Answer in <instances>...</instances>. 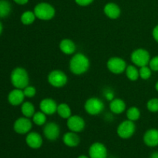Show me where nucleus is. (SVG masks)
Listing matches in <instances>:
<instances>
[{
  "mask_svg": "<svg viewBox=\"0 0 158 158\" xmlns=\"http://www.w3.org/2000/svg\"><path fill=\"white\" fill-rule=\"evenodd\" d=\"M89 60L86 55L82 52L74 54L69 61V70L75 75H83L89 68Z\"/></svg>",
  "mask_w": 158,
  "mask_h": 158,
  "instance_id": "f257e3e1",
  "label": "nucleus"
},
{
  "mask_svg": "<svg viewBox=\"0 0 158 158\" xmlns=\"http://www.w3.org/2000/svg\"><path fill=\"white\" fill-rule=\"evenodd\" d=\"M11 83L16 89H23L29 86V77L27 71L23 67H16L11 73Z\"/></svg>",
  "mask_w": 158,
  "mask_h": 158,
  "instance_id": "f03ea898",
  "label": "nucleus"
},
{
  "mask_svg": "<svg viewBox=\"0 0 158 158\" xmlns=\"http://www.w3.org/2000/svg\"><path fill=\"white\" fill-rule=\"evenodd\" d=\"M33 12L37 19L43 21L52 19L56 14L53 6L46 2H40L37 4L34 8Z\"/></svg>",
  "mask_w": 158,
  "mask_h": 158,
  "instance_id": "7ed1b4c3",
  "label": "nucleus"
},
{
  "mask_svg": "<svg viewBox=\"0 0 158 158\" xmlns=\"http://www.w3.org/2000/svg\"><path fill=\"white\" fill-rule=\"evenodd\" d=\"M104 103L100 99L97 97H90L84 104L85 111L91 116H96L101 114L104 110Z\"/></svg>",
  "mask_w": 158,
  "mask_h": 158,
  "instance_id": "20e7f679",
  "label": "nucleus"
},
{
  "mask_svg": "<svg viewBox=\"0 0 158 158\" xmlns=\"http://www.w3.org/2000/svg\"><path fill=\"white\" fill-rule=\"evenodd\" d=\"M131 59L132 63L136 66H139V67L148 66L151 60L149 52L142 48H139L133 51Z\"/></svg>",
  "mask_w": 158,
  "mask_h": 158,
  "instance_id": "39448f33",
  "label": "nucleus"
},
{
  "mask_svg": "<svg viewBox=\"0 0 158 158\" xmlns=\"http://www.w3.org/2000/svg\"><path fill=\"white\" fill-rule=\"evenodd\" d=\"M47 80L52 86L56 88H61L66 85L68 82V77L63 71L55 69L49 73Z\"/></svg>",
  "mask_w": 158,
  "mask_h": 158,
  "instance_id": "423d86ee",
  "label": "nucleus"
},
{
  "mask_svg": "<svg viewBox=\"0 0 158 158\" xmlns=\"http://www.w3.org/2000/svg\"><path fill=\"white\" fill-rule=\"evenodd\" d=\"M136 125L134 121L130 120H124L119 124L117 129V135L122 139H129L134 134Z\"/></svg>",
  "mask_w": 158,
  "mask_h": 158,
  "instance_id": "0eeeda50",
  "label": "nucleus"
},
{
  "mask_svg": "<svg viewBox=\"0 0 158 158\" xmlns=\"http://www.w3.org/2000/svg\"><path fill=\"white\" fill-rule=\"evenodd\" d=\"M106 66L107 69L110 73L114 74H121L126 70L127 63L123 59L120 57H111L108 60L106 63Z\"/></svg>",
  "mask_w": 158,
  "mask_h": 158,
  "instance_id": "6e6552de",
  "label": "nucleus"
},
{
  "mask_svg": "<svg viewBox=\"0 0 158 158\" xmlns=\"http://www.w3.org/2000/svg\"><path fill=\"white\" fill-rule=\"evenodd\" d=\"M32 127V122L28 117H23L17 119L13 125V129L19 134H29Z\"/></svg>",
  "mask_w": 158,
  "mask_h": 158,
  "instance_id": "1a4fd4ad",
  "label": "nucleus"
},
{
  "mask_svg": "<svg viewBox=\"0 0 158 158\" xmlns=\"http://www.w3.org/2000/svg\"><path fill=\"white\" fill-rule=\"evenodd\" d=\"M43 134L47 140L53 141L58 139L60 134V126L55 122H49L45 124Z\"/></svg>",
  "mask_w": 158,
  "mask_h": 158,
  "instance_id": "9d476101",
  "label": "nucleus"
},
{
  "mask_svg": "<svg viewBox=\"0 0 158 158\" xmlns=\"http://www.w3.org/2000/svg\"><path fill=\"white\" fill-rule=\"evenodd\" d=\"M66 125L70 131L79 133L84 130L86 123L83 117H81L80 116L72 115L69 119H67Z\"/></svg>",
  "mask_w": 158,
  "mask_h": 158,
  "instance_id": "9b49d317",
  "label": "nucleus"
},
{
  "mask_svg": "<svg viewBox=\"0 0 158 158\" xmlns=\"http://www.w3.org/2000/svg\"><path fill=\"white\" fill-rule=\"evenodd\" d=\"M89 155L90 158H106L107 150L104 144L96 142L89 147Z\"/></svg>",
  "mask_w": 158,
  "mask_h": 158,
  "instance_id": "f8f14e48",
  "label": "nucleus"
},
{
  "mask_svg": "<svg viewBox=\"0 0 158 158\" xmlns=\"http://www.w3.org/2000/svg\"><path fill=\"white\" fill-rule=\"evenodd\" d=\"M57 106L56 102L51 98H45L40 101V109L42 112L46 115H52L56 113Z\"/></svg>",
  "mask_w": 158,
  "mask_h": 158,
  "instance_id": "ddd939ff",
  "label": "nucleus"
},
{
  "mask_svg": "<svg viewBox=\"0 0 158 158\" xmlns=\"http://www.w3.org/2000/svg\"><path fill=\"white\" fill-rule=\"evenodd\" d=\"M26 142L28 146L32 149H39L43 145V138L39 133L29 132L26 137Z\"/></svg>",
  "mask_w": 158,
  "mask_h": 158,
  "instance_id": "4468645a",
  "label": "nucleus"
},
{
  "mask_svg": "<svg viewBox=\"0 0 158 158\" xmlns=\"http://www.w3.org/2000/svg\"><path fill=\"white\" fill-rule=\"evenodd\" d=\"M25 97H25L23 89L15 88L9 94L8 101L12 106H19L23 103Z\"/></svg>",
  "mask_w": 158,
  "mask_h": 158,
  "instance_id": "2eb2a0df",
  "label": "nucleus"
},
{
  "mask_svg": "<svg viewBox=\"0 0 158 158\" xmlns=\"http://www.w3.org/2000/svg\"><path fill=\"white\" fill-rule=\"evenodd\" d=\"M105 15L110 19H117L120 17L121 11L118 5L114 2H109L104 6L103 9Z\"/></svg>",
  "mask_w": 158,
  "mask_h": 158,
  "instance_id": "dca6fc26",
  "label": "nucleus"
},
{
  "mask_svg": "<svg viewBox=\"0 0 158 158\" xmlns=\"http://www.w3.org/2000/svg\"><path fill=\"white\" fill-rule=\"evenodd\" d=\"M143 142L148 147H156L158 145V130L150 129L143 135Z\"/></svg>",
  "mask_w": 158,
  "mask_h": 158,
  "instance_id": "f3484780",
  "label": "nucleus"
},
{
  "mask_svg": "<svg viewBox=\"0 0 158 158\" xmlns=\"http://www.w3.org/2000/svg\"><path fill=\"white\" fill-rule=\"evenodd\" d=\"M63 141L66 146L69 148H76L80 144V138L77 133L69 131L63 135Z\"/></svg>",
  "mask_w": 158,
  "mask_h": 158,
  "instance_id": "a211bd4d",
  "label": "nucleus"
},
{
  "mask_svg": "<svg viewBox=\"0 0 158 158\" xmlns=\"http://www.w3.org/2000/svg\"><path fill=\"white\" fill-rule=\"evenodd\" d=\"M59 47L61 52L66 55H73L77 49L75 43L69 39H64L61 40Z\"/></svg>",
  "mask_w": 158,
  "mask_h": 158,
  "instance_id": "6ab92c4d",
  "label": "nucleus"
},
{
  "mask_svg": "<svg viewBox=\"0 0 158 158\" xmlns=\"http://www.w3.org/2000/svg\"><path fill=\"white\" fill-rule=\"evenodd\" d=\"M110 109L112 113L115 114H120L126 110V103L120 98H114L110 103Z\"/></svg>",
  "mask_w": 158,
  "mask_h": 158,
  "instance_id": "aec40b11",
  "label": "nucleus"
},
{
  "mask_svg": "<svg viewBox=\"0 0 158 158\" xmlns=\"http://www.w3.org/2000/svg\"><path fill=\"white\" fill-rule=\"evenodd\" d=\"M21 112L24 117L32 118L35 113V106L31 102H23L21 106Z\"/></svg>",
  "mask_w": 158,
  "mask_h": 158,
  "instance_id": "412c9836",
  "label": "nucleus"
},
{
  "mask_svg": "<svg viewBox=\"0 0 158 158\" xmlns=\"http://www.w3.org/2000/svg\"><path fill=\"white\" fill-rule=\"evenodd\" d=\"M56 113L61 118L69 119L72 116V111L67 103H62L57 106Z\"/></svg>",
  "mask_w": 158,
  "mask_h": 158,
  "instance_id": "4be33fe9",
  "label": "nucleus"
},
{
  "mask_svg": "<svg viewBox=\"0 0 158 158\" xmlns=\"http://www.w3.org/2000/svg\"><path fill=\"white\" fill-rule=\"evenodd\" d=\"M125 73H126L127 79H129L131 81H137L140 77L139 70L136 67L135 65L134 66V65H129V66H127Z\"/></svg>",
  "mask_w": 158,
  "mask_h": 158,
  "instance_id": "5701e85b",
  "label": "nucleus"
},
{
  "mask_svg": "<svg viewBox=\"0 0 158 158\" xmlns=\"http://www.w3.org/2000/svg\"><path fill=\"white\" fill-rule=\"evenodd\" d=\"M35 19H36V16L34 12H32V11H26L21 15L22 23L26 26L32 24L35 22Z\"/></svg>",
  "mask_w": 158,
  "mask_h": 158,
  "instance_id": "b1692460",
  "label": "nucleus"
},
{
  "mask_svg": "<svg viewBox=\"0 0 158 158\" xmlns=\"http://www.w3.org/2000/svg\"><path fill=\"white\" fill-rule=\"evenodd\" d=\"M12 7L7 0H0V18H6L10 14Z\"/></svg>",
  "mask_w": 158,
  "mask_h": 158,
  "instance_id": "393cba45",
  "label": "nucleus"
},
{
  "mask_svg": "<svg viewBox=\"0 0 158 158\" xmlns=\"http://www.w3.org/2000/svg\"><path fill=\"white\" fill-rule=\"evenodd\" d=\"M127 118L131 121H137L140 117V111L137 106H131L127 110Z\"/></svg>",
  "mask_w": 158,
  "mask_h": 158,
  "instance_id": "a878e982",
  "label": "nucleus"
},
{
  "mask_svg": "<svg viewBox=\"0 0 158 158\" xmlns=\"http://www.w3.org/2000/svg\"><path fill=\"white\" fill-rule=\"evenodd\" d=\"M32 118V122L35 123L37 126H43L46 123V114H45L44 113L42 112L41 110L39 111V112H35Z\"/></svg>",
  "mask_w": 158,
  "mask_h": 158,
  "instance_id": "bb28decb",
  "label": "nucleus"
},
{
  "mask_svg": "<svg viewBox=\"0 0 158 158\" xmlns=\"http://www.w3.org/2000/svg\"><path fill=\"white\" fill-rule=\"evenodd\" d=\"M139 74H140V77L141 79L144 80H148L151 77V69L148 66H142L139 70Z\"/></svg>",
  "mask_w": 158,
  "mask_h": 158,
  "instance_id": "cd10ccee",
  "label": "nucleus"
},
{
  "mask_svg": "<svg viewBox=\"0 0 158 158\" xmlns=\"http://www.w3.org/2000/svg\"><path fill=\"white\" fill-rule=\"evenodd\" d=\"M147 107L148 110L151 112H158V99L154 98L150 100L147 103Z\"/></svg>",
  "mask_w": 158,
  "mask_h": 158,
  "instance_id": "c85d7f7f",
  "label": "nucleus"
},
{
  "mask_svg": "<svg viewBox=\"0 0 158 158\" xmlns=\"http://www.w3.org/2000/svg\"><path fill=\"white\" fill-rule=\"evenodd\" d=\"M23 90L25 97H28V98H32L36 94V89L34 86H29V85L25 87Z\"/></svg>",
  "mask_w": 158,
  "mask_h": 158,
  "instance_id": "c756f323",
  "label": "nucleus"
},
{
  "mask_svg": "<svg viewBox=\"0 0 158 158\" xmlns=\"http://www.w3.org/2000/svg\"><path fill=\"white\" fill-rule=\"evenodd\" d=\"M149 66L151 70L158 71V56L154 57V58H152L150 60Z\"/></svg>",
  "mask_w": 158,
  "mask_h": 158,
  "instance_id": "7c9ffc66",
  "label": "nucleus"
},
{
  "mask_svg": "<svg viewBox=\"0 0 158 158\" xmlns=\"http://www.w3.org/2000/svg\"><path fill=\"white\" fill-rule=\"evenodd\" d=\"M104 97L107 100H113L114 99V93L111 89H106L104 91Z\"/></svg>",
  "mask_w": 158,
  "mask_h": 158,
  "instance_id": "2f4dec72",
  "label": "nucleus"
},
{
  "mask_svg": "<svg viewBox=\"0 0 158 158\" xmlns=\"http://www.w3.org/2000/svg\"><path fill=\"white\" fill-rule=\"evenodd\" d=\"M76 3L80 6H87L94 2V0H75Z\"/></svg>",
  "mask_w": 158,
  "mask_h": 158,
  "instance_id": "473e14b6",
  "label": "nucleus"
},
{
  "mask_svg": "<svg viewBox=\"0 0 158 158\" xmlns=\"http://www.w3.org/2000/svg\"><path fill=\"white\" fill-rule=\"evenodd\" d=\"M153 37L158 43V25L153 29Z\"/></svg>",
  "mask_w": 158,
  "mask_h": 158,
  "instance_id": "72a5a7b5",
  "label": "nucleus"
},
{
  "mask_svg": "<svg viewBox=\"0 0 158 158\" xmlns=\"http://www.w3.org/2000/svg\"><path fill=\"white\" fill-rule=\"evenodd\" d=\"M13 1L19 5H26V3H28L29 0H13Z\"/></svg>",
  "mask_w": 158,
  "mask_h": 158,
  "instance_id": "f704fd0d",
  "label": "nucleus"
},
{
  "mask_svg": "<svg viewBox=\"0 0 158 158\" xmlns=\"http://www.w3.org/2000/svg\"><path fill=\"white\" fill-rule=\"evenodd\" d=\"M151 158H158V152H154L151 154Z\"/></svg>",
  "mask_w": 158,
  "mask_h": 158,
  "instance_id": "c9c22d12",
  "label": "nucleus"
},
{
  "mask_svg": "<svg viewBox=\"0 0 158 158\" xmlns=\"http://www.w3.org/2000/svg\"><path fill=\"white\" fill-rule=\"evenodd\" d=\"M2 29H3L2 24L1 22H0V35H1V33L2 32Z\"/></svg>",
  "mask_w": 158,
  "mask_h": 158,
  "instance_id": "e433bc0d",
  "label": "nucleus"
},
{
  "mask_svg": "<svg viewBox=\"0 0 158 158\" xmlns=\"http://www.w3.org/2000/svg\"><path fill=\"white\" fill-rule=\"evenodd\" d=\"M77 158H90V157H86V155H81V156H80V157H78Z\"/></svg>",
  "mask_w": 158,
  "mask_h": 158,
  "instance_id": "4c0bfd02",
  "label": "nucleus"
},
{
  "mask_svg": "<svg viewBox=\"0 0 158 158\" xmlns=\"http://www.w3.org/2000/svg\"><path fill=\"white\" fill-rule=\"evenodd\" d=\"M155 89H157V91L158 92V82L157 83H156V85H155Z\"/></svg>",
  "mask_w": 158,
  "mask_h": 158,
  "instance_id": "58836bf2",
  "label": "nucleus"
}]
</instances>
